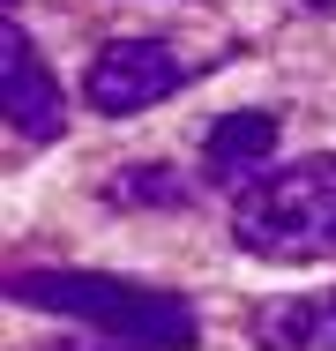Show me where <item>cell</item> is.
I'll return each mask as SVG.
<instances>
[{"label": "cell", "mask_w": 336, "mask_h": 351, "mask_svg": "<svg viewBox=\"0 0 336 351\" xmlns=\"http://www.w3.org/2000/svg\"><path fill=\"white\" fill-rule=\"evenodd\" d=\"M0 105H8V128L23 142H53L67 128V97L60 82H53V68L38 60V45L8 23L0 30Z\"/></svg>", "instance_id": "cell-4"}, {"label": "cell", "mask_w": 336, "mask_h": 351, "mask_svg": "<svg viewBox=\"0 0 336 351\" xmlns=\"http://www.w3.org/2000/svg\"><path fill=\"white\" fill-rule=\"evenodd\" d=\"M269 149H276V112H224L202 142V172L217 187H254Z\"/></svg>", "instance_id": "cell-6"}, {"label": "cell", "mask_w": 336, "mask_h": 351, "mask_svg": "<svg viewBox=\"0 0 336 351\" xmlns=\"http://www.w3.org/2000/svg\"><path fill=\"white\" fill-rule=\"evenodd\" d=\"M247 337L262 351H336V291H291V299H262Z\"/></svg>", "instance_id": "cell-5"}, {"label": "cell", "mask_w": 336, "mask_h": 351, "mask_svg": "<svg viewBox=\"0 0 336 351\" xmlns=\"http://www.w3.org/2000/svg\"><path fill=\"white\" fill-rule=\"evenodd\" d=\"M232 239L262 262H336V149L269 165L254 187H239Z\"/></svg>", "instance_id": "cell-2"}, {"label": "cell", "mask_w": 336, "mask_h": 351, "mask_svg": "<svg viewBox=\"0 0 336 351\" xmlns=\"http://www.w3.org/2000/svg\"><path fill=\"white\" fill-rule=\"evenodd\" d=\"M8 299L45 306V314H75L97 337H120V344H142V351L202 344L195 306L165 284H128V277H97V269H23V277H8Z\"/></svg>", "instance_id": "cell-1"}, {"label": "cell", "mask_w": 336, "mask_h": 351, "mask_svg": "<svg viewBox=\"0 0 336 351\" xmlns=\"http://www.w3.org/2000/svg\"><path fill=\"white\" fill-rule=\"evenodd\" d=\"M180 82H187V60H180L165 38H112V45L90 60V82H82V97H90L97 112L128 120V112H149V105H165Z\"/></svg>", "instance_id": "cell-3"}, {"label": "cell", "mask_w": 336, "mask_h": 351, "mask_svg": "<svg viewBox=\"0 0 336 351\" xmlns=\"http://www.w3.org/2000/svg\"><path fill=\"white\" fill-rule=\"evenodd\" d=\"M112 195H120V202H180V180L157 172V165H134V172L112 180Z\"/></svg>", "instance_id": "cell-7"}, {"label": "cell", "mask_w": 336, "mask_h": 351, "mask_svg": "<svg viewBox=\"0 0 336 351\" xmlns=\"http://www.w3.org/2000/svg\"><path fill=\"white\" fill-rule=\"evenodd\" d=\"M314 8H336V0H314Z\"/></svg>", "instance_id": "cell-9"}, {"label": "cell", "mask_w": 336, "mask_h": 351, "mask_svg": "<svg viewBox=\"0 0 336 351\" xmlns=\"http://www.w3.org/2000/svg\"><path fill=\"white\" fill-rule=\"evenodd\" d=\"M53 351H142V344H120V337H97V344H53Z\"/></svg>", "instance_id": "cell-8"}]
</instances>
